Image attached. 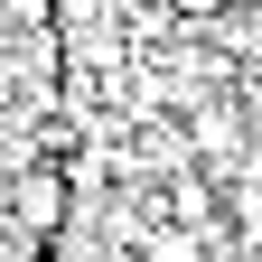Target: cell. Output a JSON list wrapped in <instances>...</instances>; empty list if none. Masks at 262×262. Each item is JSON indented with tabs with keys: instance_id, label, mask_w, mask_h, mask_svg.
Segmentation results:
<instances>
[{
	"instance_id": "obj_3",
	"label": "cell",
	"mask_w": 262,
	"mask_h": 262,
	"mask_svg": "<svg viewBox=\"0 0 262 262\" xmlns=\"http://www.w3.org/2000/svg\"><path fill=\"white\" fill-rule=\"evenodd\" d=\"M234 103H244V131H253V150H262V66L234 75Z\"/></svg>"
},
{
	"instance_id": "obj_2",
	"label": "cell",
	"mask_w": 262,
	"mask_h": 262,
	"mask_svg": "<svg viewBox=\"0 0 262 262\" xmlns=\"http://www.w3.org/2000/svg\"><path fill=\"white\" fill-rule=\"evenodd\" d=\"M0 28L28 38V28H56V0H0Z\"/></svg>"
},
{
	"instance_id": "obj_1",
	"label": "cell",
	"mask_w": 262,
	"mask_h": 262,
	"mask_svg": "<svg viewBox=\"0 0 262 262\" xmlns=\"http://www.w3.org/2000/svg\"><path fill=\"white\" fill-rule=\"evenodd\" d=\"M0 215H10V234L28 253H56V234H66V159H19V169H0Z\"/></svg>"
}]
</instances>
